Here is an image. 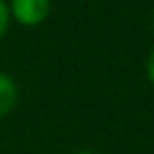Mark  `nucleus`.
<instances>
[{"mask_svg": "<svg viewBox=\"0 0 154 154\" xmlns=\"http://www.w3.org/2000/svg\"><path fill=\"white\" fill-rule=\"evenodd\" d=\"M7 7L11 18L25 27L41 25L50 14V0H11Z\"/></svg>", "mask_w": 154, "mask_h": 154, "instance_id": "f257e3e1", "label": "nucleus"}, {"mask_svg": "<svg viewBox=\"0 0 154 154\" xmlns=\"http://www.w3.org/2000/svg\"><path fill=\"white\" fill-rule=\"evenodd\" d=\"M16 102H18V86L14 77L0 70V120L14 111Z\"/></svg>", "mask_w": 154, "mask_h": 154, "instance_id": "f03ea898", "label": "nucleus"}, {"mask_svg": "<svg viewBox=\"0 0 154 154\" xmlns=\"http://www.w3.org/2000/svg\"><path fill=\"white\" fill-rule=\"evenodd\" d=\"M9 20H11V16H9V7H7V2H5V0H0V38H2V36L7 34Z\"/></svg>", "mask_w": 154, "mask_h": 154, "instance_id": "7ed1b4c3", "label": "nucleus"}, {"mask_svg": "<svg viewBox=\"0 0 154 154\" xmlns=\"http://www.w3.org/2000/svg\"><path fill=\"white\" fill-rule=\"evenodd\" d=\"M145 72H147V79L154 84V48L149 50V54H147V61H145Z\"/></svg>", "mask_w": 154, "mask_h": 154, "instance_id": "20e7f679", "label": "nucleus"}, {"mask_svg": "<svg viewBox=\"0 0 154 154\" xmlns=\"http://www.w3.org/2000/svg\"><path fill=\"white\" fill-rule=\"evenodd\" d=\"M75 154H97V152H91V149H82V152H75Z\"/></svg>", "mask_w": 154, "mask_h": 154, "instance_id": "39448f33", "label": "nucleus"}]
</instances>
